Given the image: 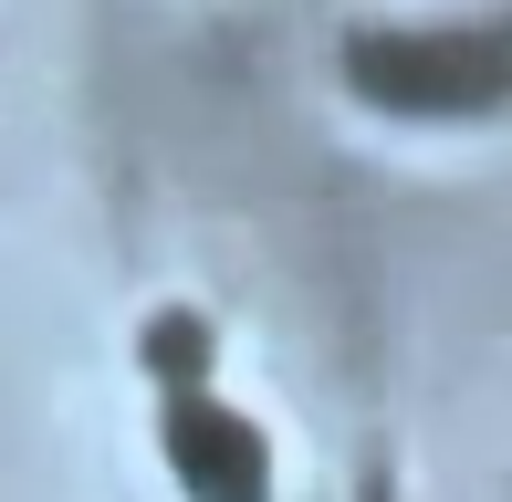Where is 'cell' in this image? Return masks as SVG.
<instances>
[{"label":"cell","mask_w":512,"mask_h":502,"mask_svg":"<svg viewBox=\"0 0 512 502\" xmlns=\"http://www.w3.org/2000/svg\"><path fill=\"white\" fill-rule=\"evenodd\" d=\"M345 74L377 105H408V116H460V105H492L512 84L502 32H366L345 53Z\"/></svg>","instance_id":"1"},{"label":"cell","mask_w":512,"mask_h":502,"mask_svg":"<svg viewBox=\"0 0 512 502\" xmlns=\"http://www.w3.org/2000/svg\"><path fill=\"white\" fill-rule=\"evenodd\" d=\"M168 461L199 502H262L272 492V461H262V429L241 408H220L209 387H178L168 398Z\"/></svg>","instance_id":"2"},{"label":"cell","mask_w":512,"mask_h":502,"mask_svg":"<svg viewBox=\"0 0 512 502\" xmlns=\"http://www.w3.org/2000/svg\"><path fill=\"white\" fill-rule=\"evenodd\" d=\"M147 356H157L178 387H189V377L209 367V325H199V314H157V325H147Z\"/></svg>","instance_id":"3"}]
</instances>
